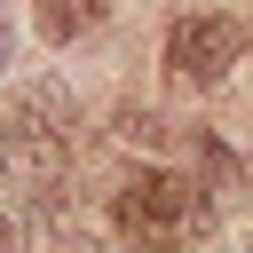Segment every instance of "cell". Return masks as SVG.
<instances>
[{
    "instance_id": "6da1fadb",
    "label": "cell",
    "mask_w": 253,
    "mask_h": 253,
    "mask_svg": "<svg viewBox=\"0 0 253 253\" xmlns=\"http://www.w3.org/2000/svg\"><path fill=\"white\" fill-rule=\"evenodd\" d=\"M237 55H245V24H237V16H182V24L166 32V63H174V79H190V87H213Z\"/></svg>"
},
{
    "instance_id": "7a4b0ae2",
    "label": "cell",
    "mask_w": 253,
    "mask_h": 253,
    "mask_svg": "<svg viewBox=\"0 0 253 253\" xmlns=\"http://www.w3.org/2000/svg\"><path fill=\"white\" fill-rule=\"evenodd\" d=\"M126 190H134V206L150 213V229H166V221H190V206H198V182H182V174H158V166H134V174H126Z\"/></svg>"
},
{
    "instance_id": "3957f363",
    "label": "cell",
    "mask_w": 253,
    "mask_h": 253,
    "mask_svg": "<svg viewBox=\"0 0 253 253\" xmlns=\"http://www.w3.org/2000/svg\"><path fill=\"white\" fill-rule=\"evenodd\" d=\"M16 126H47V134H63V126H71V95H63V79H32V87L16 95Z\"/></svg>"
},
{
    "instance_id": "277c9868",
    "label": "cell",
    "mask_w": 253,
    "mask_h": 253,
    "mask_svg": "<svg viewBox=\"0 0 253 253\" xmlns=\"http://www.w3.org/2000/svg\"><path fill=\"white\" fill-rule=\"evenodd\" d=\"M198 166H206V198H245V166H237L213 134H198Z\"/></svg>"
},
{
    "instance_id": "5b68a950",
    "label": "cell",
    "mask_w": 253,
    "mask_h": 253,
    "mask_svg": "<svg viewBox=\"0 0 253 253\" xmlns=\"http://www.w3.org/2000/svg\"><path fill=\"white\" fill-rule=\"evenodd\" d=\"M40 32H47V40H71V32H79V8H71V0H47V8H40Z\"/></svg>"
},
{
    "instance_id": "8992f818",
    "label": "cell",
    "mask_w": 253,
    "mask_h": 253,
    "mask_svg": "<svg viewBox=\"0 0 253 253\" xmlns=\"http://www.w3.org/2000/svg\"><path fill=\"white\" fill-rule=\"evenodd\" d=\"M8 55H16V24L0 16V71H8Z\"/></svg>"
},
{
    "instance_id": "52a82bcc",
    "label": "cell",
    "mask_w": 253,
    "mask_h": 253,
    "mask_svg": "<svg viewBox=\"0 0 253 253\" xmlns=\"http://www.w3.org/2000/svg\"><path fill=\"white\" fill-rule=\"evenodd\" d=\"M245 198H253V174H245Z\"/></svg>"
}]
</instances>
